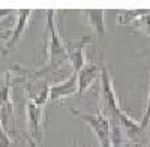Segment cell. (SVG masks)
<instances>
[{
  "instance_id": "obj_11",
  "label": "cell",
  "mask_w": 150,
  "mask_h": 147,
  "mask_svg": "<svg viewBox=\"0 0 150 147\" xmlns=\"http://www.w3.org/2000/svg\"><path fill=\"white\" fill-rule=\"evenodd\" d=\"M83 14L86 15L87 24L98 35V38H104L107 33L105 12L102 9H86V11H83Z\"/></svg>"
},
{
  "instance_id": "obj_9",
  "label": "cell",
  "mask_w": 150,
  "mask_h": 147,
  "mask_svg": "<svg viewBox=\"0 0 150 147\" xmlns=\"http://www.w3.org/2000/svg\"><path fill=\"white\" fill-rule=\"evenodd\" d=\"M78 92V83H77V74H71V75L60 81L56 83L53 86H50L48 90V102H56V101H62L65 98H69L72 95H75Z\"/></svg>"
},
{
  "instance_id": "obj_16",
  "label": "cell",
  "mask_w": 150,
  "mask_h": 147,
  "mask_svg": "<svg viewBox=\"0 0 150 147\" xmlns=\"http://www.w3.org/2000/svg\"><path fill=\"white\" fill-rule=\"evenodd\" d=\"M12 14V11L11 9H0V21H2L3 18H6L8 15Z\"/></svg>"
},
{
  "instance_id": "obj_1",
  "label": "cell",
  "mask_w": 150,
  "mask_h": 147,
  "mask_svg": "<svg viewBox=\"0 0 150 147\" xmlns=\"http://www.w3.org/2000/svg\"><path fill=\"white\" fill-rule=\"evenodd\" d=\"M56 11L50 9L45 12L47 15V24H45V35H47V63L45 66L35 72L32 78H45L48 74L54 72L56 69H59L62 65H65V62L68 60V54H66V47H65V41L60 36L57 26H56V18H54Z\"/></svg>"
},
{
  "instance_id": "obj_18",
  "label": "cell",
  "mask_w": 150,
  "mask_h": 147,
  "mask_svg": "<svg viewBox=\"0 0 150 147\" xmlns=\"http://www.w3.org/2000/svg\"><path fill=\"white\" fill-rule=\"evenodd\" d=\"M69 147H78V144H77V141H74V143H72V144H71Z\"/></svg>"
},
{
  "instance_id": "obj_15",
  "label": "cell",
  "mask_w": 150,
  "mask_h": 147,
  "mask_svg": "<svg viewBox=\"0 0 150 147\" xmlns=\"http://www.w3.org/2000/svg\"><path fill=\"white\" fill-rule=\"evenodd\" d=\"M149 123H150V90H149V96H147V105H146L144 117H143V120L140 122V125H141L143 129H147Z\"/></svg>"
},
{
  "instance_id": "obj_7",
  "label": "cell",
  "mask_w": 150,
  "mask_h": 147,
  "mask_svg": "<svg viewBox=\"0 0 150 147\" xmlns=\"http://www.w3.org/2000/svg\"><path fill=\"white\" fill-rule=\"evenodd\" d=\"M92 42V36L86 35L81 36L77 41H68L65 42L66 47V54H68V60L72 65L74 74H77L87 62H86V54H84V48Z\"/></svg>"
},
{
  "instance_id": "obj_10",
  "label": "cell",
  "mask_w": 150,
  "mask_h": 147,
  "mask_svg": "<svg viewBox=\"0 0 150 147\" xmlns=\"http://www.w3.org/2000/svg\"><path fill=\"white\" fill-rule=\"evenodd\" d=\"M48 90L50 86L44 81V78H33L26 83V95L29 96L30 102L39 107H45L48 102Z\"/></svg>"
},
{
  "instance_id": "obj_14",
  "label": "cell",
  "mask_w": 150,
  "mask_h": 147,
  "mask_svg": "<svg viewBox=\"0 0 150 147\" xmlns=\"http://www.w3.org/2000/svg\"><path fill=\"white\" fill-rule=\"evenodd\" d=\"M14 140H12L11 134L5 129L2 120H0V147H12Z\"/></svg>"
},
{
  "instance_id": "obj_19",
  "label": "cell",
  "mask_w": 150,
  "mask_h": 147,
  "mask_svg": "<svg viewBox=\"0 0 150 147\" xmlns=\"http://www.w3.org/2000/svg\"><path fill=\"white\" fill-rule=\"evenodd\" d=\"M146 147H150V138H149V143L146 144Z\"/></svg>"
},
{
  "instance_id": "obj_17",
  "label": "cell",
  "mask_w": 150,
  "mask_h": 147,
  "mask_svg": "<svg viewBox=\"0 0 150 147\" xmlns=\"http://www.w3.org/2000/svg\"><path fill=\"white\" fill-rule=\"evenodd\" d=\"M9 35H11V30L9 32H2V33H0V41H8V38H9Z\"/></svg>"
},
{
  "instance_id": "obj_12",
  "label": "cell",
  "mask_w": 150,
  "mask_h": 147,
  "mask_svg": "<svg viewBox=\"0 0 150 147\" xmlns=\"http://www.w3.org/2000/svg\"><path fill=\"white\" fill-rule=\"evenodd\" d=\"M147 9H132V11H120L117 14V24L119 26H132V24L140 20L143 15L147 14Z\"/></svg>"
},
{
  "instance_id": "obj_2",
  "label": "cell",
  "mask_w": 150,
  "mask_h": 147,
  "mask_svg": "<svg viewBox=\"0 0 150 147\" xmlns=\"http://www.w3.org/2000/svg\"><path fill=\"white\" fill-rule=\"evenodd\" d=\"M66 110L74 114L75 117L81 119L83 122H86L90 126V129L93 131L95 137L99 143L101 147H112L111 146V138H110V119L98 108L96 113H84L78 108H72V107H66Z\"/></svg>"
},
{
  "instance_id": "obj_13",
  "label": "cell",
  "mask_w": 150,
  "mask_h": 147,
  "mask_svg": "<svg viewBox=\"0 0 150 147\" xmlns=\"http://www.w3.org/2000/svg\"><path fill=\"white\" fill-rule=\"evenodd\" d=\"M132 27H135L137 30H140L141 33H144L146 36L150 38V11L147 12L146 15H143L140 20H137L132 24Z\"/></svg>"
},
{
  "instance_id": "obj_4",
  "label": "cell",
  "mask_w": 150,
  "mask_h": 147,
  "mask_svg": "<svg viewBox=\"0 0 150 147\" xmlns=\"http://www.w3.org/2000/svg\"><path fill=\"white\" fill-rule=\"evenodd\" d=\"M12 84H14V68H9L5 74L3 81L0 83V120L3 126L12 128L15 123L14 102H12Z\"/></svg>"
},
{
  "instance_id": "obj_3",
  "label": "cell",
  "mask_w": 150,
  "mask_h": 147,
  "mask_svg": "<svg viewBox=\"0 0 150 147\" xmlns=\"http://www.w3.org/2000/svg\"><path fill=\"white\" fill-rule=\"evenodd\" d=\"M101 105H99V110L108 117V119H119V116L125 111L120 107L119 98L116 95L114 86H112L111 77H110V71L107 68V65L102 66L101 71Z\"/></svg>"
},
{
  "instance_id": "obj_6",
  "label": "cell",
  "mask_w": 150,
  "mask_h": 147,
  "mask_svg": "<svg viewBox=\"0 0 150 147\" xmlns=\"http://www.w3.org/2000/svg\"><path fill=\"white\" fill-rule=\"evenodd\" d=\"M32 14H33V11H30V9H20V11H17V23H15L14 29L11 30L9 38H8V41L5 42V45L2 48V54L5 57L14 50V48L17 47V44L20 42V39L23 38L24 32H26V29L29 26Z\"/></svg>"
},
{
  "instance_id": "obj_5",
  "label": "cell",
  "mask_w": 150,
  "mask_h": 147,
  "mask_svg": "<svg viewBox=\"0 0 150 147\" xmlns=\"http://www.w3.org/2000/svg\"><path fill=\"white\" fill-rule=\"evenodd\" d=\"M26 119H27V129H29V138L33 140L39 146L44 140V107L35 105L33 102H27L26 107Z\"/></svg>"
},
{
  "instance_id": "obj_8",
  "label": "cell",
  "mask_w": 150,
  "mask_h": 147,
  "mask_svg": "<svg viewBox=\"0 0 150 147\" xmlns=\"http://www.w3.org/2000/svg\"><path fill=\"white\" fill-rule=\"evenodd\" d=\"M104 63L96 62V63H86L78 72H77V83H78V96H83L87 90L90 89V86L101 78V71H102Z\"/></svg>"
}]
</instances>
